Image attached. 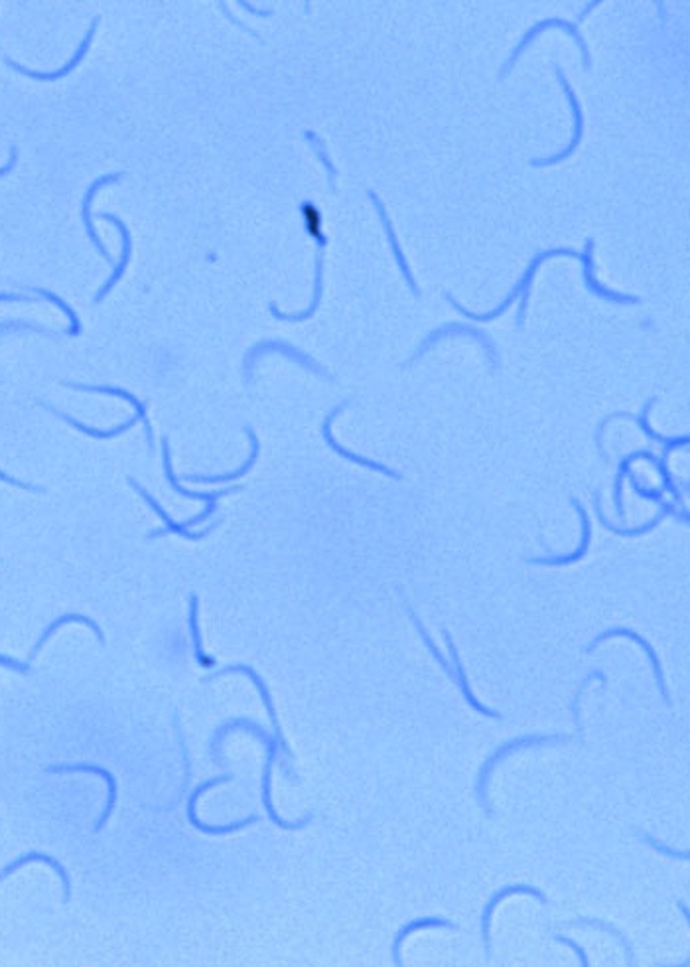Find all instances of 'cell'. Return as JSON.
I'll return each mask as SVG.
<instances>
[{"mask_svg":"<svg viewBox=\"0 0 690 967\" xmlns=\"http://www.w3.org/2000/svg\"><path fill=\"white\" fill-rule=\"evenodd\" d=\"M162 460H164V476L166 480L170 484L172 490H174L176 494L184 496V498L188 500H197V502H205V510L202 513H197L196 518L184 521V528H194L197 526V523L205 521L210 515H213L217 512V500L225 498V496H229L233 492H239L241 486H231V488H223V490H217V492H194V490H188V488L181 486L178 482V478L174 474V468H172V455H170V440L168 437L162 439Z\"/></svg>","mask_w":690,"mask_h":967,"instance_id":"6da1fadb","label":"cell"},{"mask_svg":"<svg viewBox=\"0 0 690 967\" xmlns=\"http://www.w3.org/2000/svg\"><path fill=\"white\" fill-rule=\"evenodd\" d=\"M129 484H131V486L134 488V490H136V492H139V494H140V498H142L144 502H147V504L150 505V508H152V512H154V513H156V515H158V518H160L162 521H164V528H160V529H154V531H150V533H148V536H147L148 539H154V537H160V536H166V533H174V536H180V537H184V539H189V541H199V539H204V537H207V536H210V533H212V531H213V529H215V528H217V526H220V523H221V520H217L215 523H212V526H210V528H207V529H204V531H189L188 528H184V523H176L174 520H172V518H170V515H168V513L164 512V508H162V505L158 504V500H154V498H152V496H150V494L147 492V488H144V486H140L139 482H136V480H134V478H129Z\"/></svg>","mask_w":690,"mask_h":967,"instance_id":"7a4b0ae2","label":"cell"},{"mask_svg":"<svg viewBox=\"0 0 690 967\" xmlns=\"http://www.w3.org/2000/svg\"><path fill=\"white\" fill-rule=\"evenodd\" d=\"M231 778H233V776H227V774H225V776H217V778H212V780H207V782H204V784L196 786L194 792H192V796H189V800H188V819H189V824H192L197 831H202V834H207V835L233 834V831H239V829H243V827H247V826H251V824H255V821L259 819V816H251V818H247V819L235 821V824H229V826H207V824H204V821H199V819H197V816H196V806H197L199 796H202V794H204L205 790L213 788V786H217V784L229 782Z\"/></svg>","mask_w":690,"mask_h":967,"instance_id":"3957f363","label":"cell"},{"mask_svg":"<svg viewBox=\"0 0 690 967\" xmlns=\"http://www.w3.org/2000/svg\"><path fill=\"white\" fill-rule=\"evenodd\" d=\"M97 24H99V16L93 18V22H91L89 30L85 32L84 40H81V44H79V48L76 50L74 56H71V60H69V61L66 63V66H63L61 69L48 71V74H45V71H34V69H28V68L20 66V63H16L14 60H11L8 56H4L6 66H8V68H12L14 71H18V74L28 76V77H32V79H38V81H56V79L66 77L68 74H71V71H74V69L79 66L81 60H84V58L87 56V52H89V48H91V42H93V36H95V32H97Z\"/></svg>","mask_w":690,"mask_h":967,"instance_id":"277c9868","label":"cell"},{"mask_svg":"<svg viewBox=\"0 0 690 967\" xmlns=\"http://www.w3.org/2000/svg\"><path fill=\"white\" fill-rule=\"evenodd\" d=\"M97 218H99V220H103V222H105V220H107V222H111V223L116 225V228H119L121 239H123V246H121L119 263H115V265H113V273H111V277H108L107 281H105V285H103L101 288H99L97 296L93 298V302H95V304L103 302V298H105L108 293H111V288L121 281V277L124 275V270H126V267H129L131 257H132V238H131L129 228H126V223H124L121 218H116L115 214H108V212L99 214Z\"/></svg>","mask_w":690,"mask_h":967,"instance_id":"5b68a950","label":"cell"},{"mask_svg":"<svg viewBox=\"0 0 690 967\" xmlns=\"http://www.w3.org/2000/svg\"><path fill=\"white\" fill-rule=\"evenodd\" d=\"M48 772H91V774H97L101 776V778L107 782V788H108V794H107V806L101 813V818H99L97 826H95V834H99L105 827V824L108 821V818H111V813L115 810V803H116V792H119V786H116V780L115 776L105 770V768L97 766V764H63V766H50Z\"/></svg>","mask_w":690,"mask_h":967,"instance_id":"8992f818","label":"cell"},{"mask_svg":"<svg viewBox=\"0 0 690 967\" xmlns=\"http://www.w3.org/2000/svg\"><path fill=\"white\" fill-rule=\"evenodd\" d=\"M123 176H124V172H111V174H105V176H101V178H97L95 182L89 186L87 194H85V197H84V204H81V220H84L85 231H87V235H89V241L93 243V246L97 247L99 253H101V255L105 257L107 263H113V257H111V253H108V251L105 249V246L101 243V239H99L95 225H93V222H91V204H93V197H95V194L99 192V189H101V188L107 186V184L116 182V180H121Z\"/></svg>","mask_w":690,"mask_h":967,"instance_id":"52a82bcc","label":"cell"},{"mask_svg":"<svg viewBox=\"0 0 690 967\" xmlns=\"http://www.w3.org/2000/svg\"><path fill=\"white\" fill-rule=\"evenodd\" d=\"M267 351H283V354H286L290 359H296L298 364H302L304 367L314 369V372H317L320 375H325V372L320 366H316L310 358L304 356L302 351H298L296 348L288 346V343H283V342H265V343H257V346L251 348L249 354L245 356V379H247V382H251V372L253 367H255V364H253V361H255V356L259 354L262 356L267 354Z\"/></svg>","mask_w":690,"mask_h":967,"instance_id":"ba28073f","label":"cell"},{"mask_svg":"<svg viewBox=\"0 0 690 967\" xmlns=\"http://www.w3.org/2000/svg\"><path fill=\"white\" fill-rule=\"evenodd\" d=\"M66 387H71V390L76 391H89V393H107V395H115V397H123V399L129 401L132 407H134V415L139 417V421L144 424V431H147V439H148V447L150 450L154 448V440H152V427L148 423V417H147V405H144L139 397H136L134 393L126 391V390H121V387H113V385H84V383H63Z\"/></svg>","mask_w":690,"mask_h":967,"instance_id":"9c48e42d","label":"cell"},{"mask_svg":"<svg viewBox=\"0 0 690 967\" xmlns=\"http://www.w3.org/2000/svg\"><path fill=\"white\" fill-rule=\"evenodd\" d=\"M38 405L42 407V409H45V411H50L52 415H56V417H58V419H61V421H66V423L69 424V427H74V429H77L79 432H84V435H87V437H91V439H97V440H105V439H115V437H119V435H123V432H124V431H129V429L132 427V424H134L136 421H139V417H136V415H132V417H131L129 421H124V423H121V424H116V427H111V429H107V431H103V429L87 427V424H85V423H81V421L74 419V417H71V415H68V413H63V411L56 409V407H53V405H50V403H44V401H38Z\"/></svg>","mask_w":690,"mask_h":967,"instance_id":"30bf717a","label":"cell"},{"mask_svg":"<svg viewBox=\"0 0 690 967\" xmlns=\"http://www.w3.org/2000/svg\"><path fill=\"white\" fill-rule=\"evenodd\" d=\"M34 861H40V863H45L50 865L53 871H56L60 874V879L63 882V902H69L71 899V882H69V874L66 871V866H63L61 863H58V858H53L52 855H45V853H38V851H30L26 853L22 857H18L16 861H12L11 865H6L3 871H0V882H3L6 876H11L16 869H20V866H24L26 863H34Z\"/></svg>","mask_w":690,"mask_h":967,"instance_id":"8fae6325","label":"cell"},{"mask_svg":"<svg viewBox=\"0 0 690 967\" xmlns=\"http://www.w3.org/2000/svg\"><path fill=\"white\" fill-rule=\"evenodd\" d=\"M69 622H79V625L89 626L91 630L95 632V636H97V640H99V644L105 646V634L101 632V628L97 626V622H95V620H91L89 616H85V614H77V612L71 614V612H69V614H63V616H60V618L53 620L50 626H45V630L42 632V636L38 638V641H36V646L32 648L28 662H32V659H36V656L40 654V649L45 646V641H48V640L53 636V632H56L58 628H61L63 625H69Z\"/></svg>","mask_w":690,"mask_h":967,"instance_id":"7c38bea8","label":"cell"},{"mask_svg":"<svg viewBox=\"0 0 690 967\" xmlns=\"http://www.w3.org/2000/svg\"><path fill=\"white\" fill-rule=\"evenodd\" d=\"M245 432H247L249 439H251V456L247 463H245L239 470H235V472H229V474H220V476H186L188 482H196V484H221V482H231V480H237V478L245 476L251 470V466L255 464L257 460V455H259V440H257V435L255 431H253L251 427H245Z\"/></svg>","mask_w":690,"mask_h":967,"instance_id":"4fadbf2b","label":"cell"},{"mask_svg":"<svg viewBox=\"0 0 690 967\" xmlns=\"http://www.w3.org/2000/svg\"><path fill=\"white\" fill-rule=\"evenodd\" d=\"M197 610H199V600H197V594H192L189 596V632H192V644H194V656L197 659V664L202 667H213L215 665V657H210L205 652H204V644H202V634H199V622H197Z\"/></svg>","mask_w":690,"mask_h":967,"instance_id":"5bb4252c","label":"cell"},{"mask_svg":"<svg viewBox=\"0 0 690 967\" xmlns=\"http://www.w3.org/2000/svg\"><path fill=\"white\" fill-rule=\"evenodd\" d=\"M345 405H348V403H341L340 407H335V409H333V411H332V413L328 415V419H325V423H324V427H322L325 442H328V445H330V447H332V448L335 450V453H338V455H340V456H343V458H348V460H353V463H357V464H363V466H369V468H373V470H383V472H389V470H387V468H383V466H381V464H375V463H371V460H365V458H361V456H356V455H353V453H349V450H345V448H343L341 445H338V442H335V439L332 437V432H330V427H332V421H333V417H335V415H338V413H340V411L343 409V407H345ZM389 474H390V472H389Z\"/></svg>","mask_w":690,"mask_h":967,"instance_id":"9a60e30c","label":"cell"},{"mask_svg":"<svg viewBox=\"0 0 690 967\" xmlns=\"http://www.w3.org/2000/svg\"><path fill=\"white\" fill-rule=\"evenodd\" d=\"M26 291L40 294L42 298H45V301H50L52 304H56L58 309H61L63 312H66V316L69 318V326H71V328L68 330V336H77V334L81 332V322H79V318H77L76 310L71 309V306H69L66 301H63V298H60L56 293L48 291V288H40V286H26Z\"/></svg>","mask_w":690,"mask_h":967,"instance_id":"2e32d148","label":"cell"},{"mask_svg":"<svg viewBox=\"0 0 690 967\" xmlns=\"http://www.w3.org/2000/svg\"><path fill=\"white\" fill-rule=\"evenodd\" d=\"M12 332H36V334H42V336H48L52 340H58V342L63 336H68V332H53V330L38 326V324H30V322H24V320H8V322L0 324V336H4V334H12Z\"/></svg>","mask_w":690,"mask_h":967,"instance_id":"e0dca14e","label":"cell"},{"mask_svg":"<svg viewBox=\"0 0 690 967\" xmlns=\"http://www.w3.org/2000/svg\"><path fill=\"white\" fill-rule=\"evenodd\" d=\"M306 139H308V141H310V142L314 144V149H316V152H317V157H320V158H322V162H324V165H325V168H328V172H330V186L333 188V178H335V170H333V165H332V162H330L328 155H325V150H324V147H322V141H317L314 133H306Z\"/></svg>","mask_w":690,"mask_h":967,"instance_id":"ac0fdd59","label":"cell"},{"mask_svg":"<svg viewBox=\"0 0 690 967\" xmlns=\"http://www.w3.org/2000/svg\"><path fill=\"white\" fill-rule=\"evenodd\" d=\"M0 665L6 667V670H12L16 673H20V675H28L30 673V662H20V659H14V657L4 656V654H0Z\"/></svg>","mask_w":690,"mask_h":967,"instance_id":"d6986e66","label":"cell"},{"mask_svg":"<svg viewBox=\"0 0 690 967\" xmlns=\"http://www.w3.org/2000/svg\"><path fill=\"white\" fill-rule=\"evenodd\" d=\"M0 482H4V484H11V486H14V488H20V490H28V492H38V494H44V492H45V490H44V488H40V486H34V484H28V482L16 480V478H14V476H11V474H6V472H4V470H0Z\"/></svg>","mask_w":690,"mask_h":967,"instance_id":"ffe728a7","label":"cell"},{"mask_svg":"<svg viewBox=\"0 0 690 967\" xmlns=\"http://www.w3.org/2000/svg\"><path fill=\"white\" fill-rule=\"evenodd\" d=\"M36 298L26 294H14V293H0V302H32Z\"/></svg>","mask_w":690,"mask_h":967,"instance_id":"44dd1931","label":"cell"},{"mask_svg":"<svg viewBox=\"0 0 690 967\" xmlns=\"http://www.w3.org/2000/svg\"><path fill=\"white\" fill-rule=\"evenodd\" d=\"M16 160H18V150H16V147L12 144V147H11V158H8L6 165H4L3 168H0V176H6L8 172H11V170L16 166Z\"/></svg>","mask_w":690,"mask_h":967,"instance_id":"7402d4cb","label":"cell"}]
</instances>
